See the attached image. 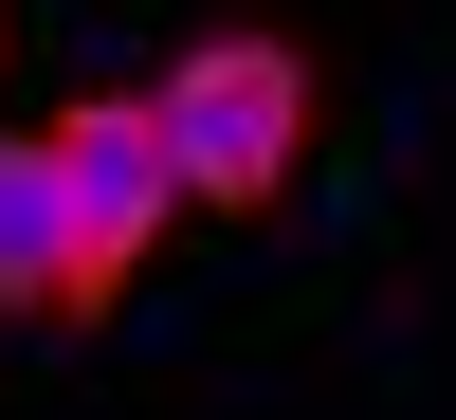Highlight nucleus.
I'll return each mask as SVG.
<instances>
[{
    "label": "nucleus",
    "instance_id": "1",
    "mask_svg": "<svg viewBox=\"0 0 456 420\" xmlns=\"http://www.w3.org/2000/svg\"><path fill=\"white\" fill-rule=\"evenodd\" d=\"M146 92H165V146H183V202L201 219H274L292 202V165H311V55H292L274 19L183 37Z\"/></svg>",
    "mask_w": 456,
    "mask_h": 420
},
{
    "label": "nucleus",
    "instance_id": "3",
    "mask_svg": "<svg viewBox=\"0 0 456 420\" xmlns=\"http://www.w3.org/2000/svg\"><path fill=\"white\" fill-rule=\"evenodd\" d=\"M0 311H73V165L55 128H0Z\"/></svg>",
    "mask_w": 456,
    "mask_h": 420
},
{
    "label": "nucleus",
    "instance_id": "4",
    "mask_svg": "<svg viewBox=\"0 0 456 420\" xmlns=\"http://www.w3.org/2000/svg\"><path fill=\"white\" fill-rule=\"evenodd\" d=\"M0 37H19V19H0Z\"/></svg>",
    "mask_w": 456,
    "mask_h": 420
},
{
    "label": "nucleus",
    "instance_id": "2",
    "mask_svg": "<svg viewBox=\"0 0 456 420\" xmlns=\"http://www.w3.org/2000/svg\"><path fill=\"white\" fill-rule=\"evenodd\" d=\"M55 165H73V311H55V329H110L128 275L165 256V219H183L165 92H73V110H55Z\"/></svg>",
    "mask_w": 456,
    "mask_h": 420
}]
</instances>
